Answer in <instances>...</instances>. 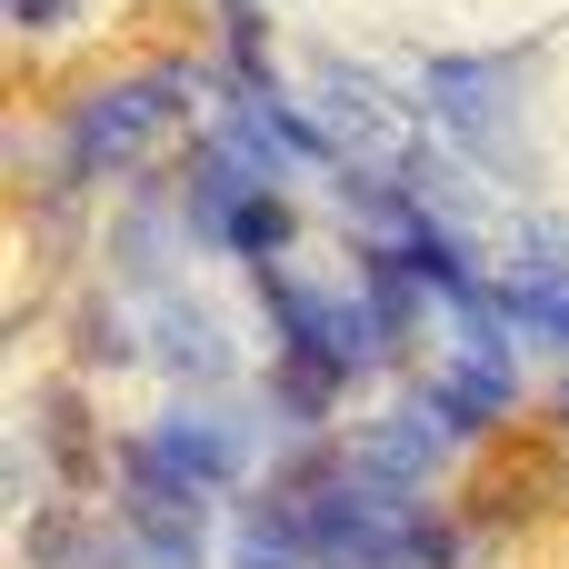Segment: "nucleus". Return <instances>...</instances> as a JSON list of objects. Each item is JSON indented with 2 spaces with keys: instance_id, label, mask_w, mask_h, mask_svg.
<instances>
[{
  "instance_id": "f257e3e1",
  "label": "nucleus",
  "mask_w": 569,
  "mask_h": 569,
  "mask_svg": "<svg viewBox=\"0 0 569 569\" xmlns=\"http://www.w3.org/2000/svg\"><path fill=\"white\" fill-rule=\"evenodd\" d=\"M190 100V70H140L120 90H90L70 120H60V180H90V170H120L170 110Z\"/></svg>"
},
{
  "instance_id": "423d86ee",
  "label": "nucleus",
  "mask_w": 569,
  "mask_h": 569,
  "mask_svg": "<svg viewBox=\"0 0 569 569\" xmlns=\"http://www.w3.org/2000/svg\"><path fill=\"white\" fill-rule=\"evenodd\" d=\"M290 240H300V210H290L280 190H250V200L220 220V240H210V250H240V260H260V270H270Z\"/></svg>"
},
{
  "instance_id": "1a4fd4ad",
  "label": "nucleus",
  "mask_w": 569,
  "mask_h": 569,
  "mask_svg": "<svg viewBox=\"0 0 569 569\" xmlns=\"http://www.w3.org/2000/svg\"><path fill=\"white\" fill-rule=\"evenodd\" d=\"M560 420H569V390H560Z\"/></svg>"
},
{
  "instance_id": "f03ea898",
  "label": "nucleus",
  "mask_w": 569,
  "mask_h": 569,
  "mask_svg": "<svg viewBox=\"0 0 569 569\" xmlns=\"http://www.w3.org/2000/svg\"><path fill=\"white\" fill-rule=\"evenodd\" d=\"M430 100H440V120H450L480 160L510 150V110H520L510 60H440V70H430Z\"/></svg>"
},
{
  "instance_id": "20e7f679",
  "label": "nucleus",
  "mask_w": 569,
  "mask_h": 569,
  "mask_svg": "<svg viewBox=\"0 0 569 569\" xmlns=\"http://www.w3.org/2000/svg\"><path fill=\"white\" fill-rule=\"evenodd\" d=\"M150 450H160L180 480H200V490H230V480H240V460H250L230 420H160V430H150Z\"/></svg>"
},
{
  "instance_id": "7ed1b4c3",
  "label": "nucleus",
  "mask_w": 569,
  "mask_h": 569,
  "mask_svg": "<svg viewBox=\"0 0 569 569\" xmlns=\"http://www.w3.org/2000/svg\"><path fill=\"white\" fill-rule=\"evenodd\" d=\"M360 320H370L380 360L420 340V280H410V260H400V250H370V260H360Z\"/></svg>"
},
{
  "instance_id": "6e6552de",
  "label": "nucleus",
  "mask_w": 569,
  "mask_h": 569,
  "mask_svg": "<svg viewBox=\"0 0 569 569\" xmlns=\"http://www.w3.org/2000/svg\"><path fill=\"white\" fill-rule=\"evenodd\" d=\"M70 10H80V0H10V20H20V30H60Z\"/></svg>"
},
{
  "instance_id": "0eeeda50",
  "label": "nucleus",
  "mask_w": 569,
  "mask_h": 569,
  "mask_svg": "<svg viewBox=\"0 0 569 569\" xmlns=\"http://www.w3.org/2000/svg\"><path fill=\"white\" fill-rule=\"evenodd\" d=\"M150 360L180 370V380H210V370H220V340H210L200 310H160V320H150Z\"/></svg>"
},
{
  "instance_id": "39448f33",
  "label": "nucleus",
  "mask_w": 569,
  "mask_h": 569,
  "mask_svg": "<svg viewBox=\"0 0 569 569\" xmlns=\"http://www.w3.org/2000/svg\"><path fill=\"white\" fill-rule=\"evenodd\" d=\"M500 410H510V370H500V350L460 360V370L430 390V420H440V440H460V430H490Z\"/></svg>"
}]
</instances>
